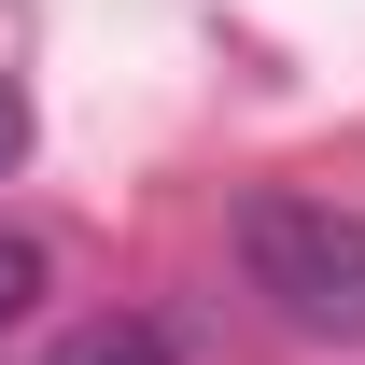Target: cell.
<instances>
[{
	"instance_id": "cell-1",
	"label": "cell",
	"mask_w": 365,
	"mask_h": 365,
	"mask_svg": "<svg viewBox=\"0 0 365 365\" xmlns=\"http://www.w3.org/2000/svg\"><path fill=\"white\" fill-rule=\"evenodd\" d=\"M239 267H253V295L295 337L365 351V211H337V197H253L239 211Z\"/></svg>"
},
{
	"instance_id": "cell-2",
	"label": "cell",
	"mask_w": 365,
	"mask_h": 365,
	"mask_svg": "<svg viewBox=\"0 0 365 365\" xmlns=\"http://www.w3.org/2000/svg\"><path fill=\"white\" fill-rule=\"evenodd\" d=\"M43 365H169V337H155V323H85V337H56Z\"/></svg>"
},
{
	"instance_id": "cell-3",
	"label": "cell",
	"mask_w": 365,
	"mask_h": 365,
	"mask_svg": "<svg viewBox=\"0 0 365 365\" xmlns=\"http://www.w3.org/2000/svg\"><path fill=\"white\" fill-rule=\"evenodd\" d=\"M43 239H29V225H0V323H29V309H43Z\"/></svg>"
},
{
	"instance_id": "cell-4",
	"label": "cell",
	"mask_w": 365,
	"mask_h": 365,
	"mask_svg": "<svg viewBox=\"0 0 365 365\" xmlns=\"http://www.w3.org/2000/svg\"><path fill=\"white\" fill-rule=\"evenodd\" d=\"M14 155H29V113H14V85H0V169H14Z\"/></svg>"
}]
</instances>
